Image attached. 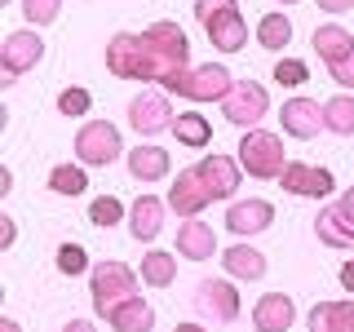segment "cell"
Instances as JSON below:
<instances>
[{"label": "cell", "instance_id": "e0dca14e", "mask_svg": "<svg viewBox=\"0 0 354 332\" xmlns=\"http://www.w3.org/2000/svg\"><path fill=\"white\" fill-rule=\"evenodd\" d=\"M297 324V306L288 293H266L257 306H252V328L257 332H288Z\"/></svg>", "mask_w": 354, "mask_h": 332}, {"label": "cell", "instance_id": "d590c367", "mask_svg": "<svg viewBox=\"0 0 354 332\" xmlns=\"http://www.w3.org/2000/svg\"><path fill=\"white\" fill-rule=\"evenodd\" d=\"M328 71H332V80H337L341 89H354V53H350V58H346V62H337V66H328Z\"/></svg>", "mask_w": 354, "mask_h": 332}, {"label": "cell", "instance_id": "6da1fadb", "mask_svg": "<svg viewBox=\"0 0 354 332\" xmlns=\"http://www.w3.org/2000/svg\"><path fill=\"white\" fill-rule=\"evenodd\" d=\"M106 71L120 75V80H164V62L160 53L151 49L147 31H120V36L106 40Z\"/></svg>", "mask_w": 354, "mask_h": 332}, {"label": "cell", "instance_id": "7c38bea8", "mask_svg": "<svg viewBox=\"0 0 354 332\" xmlns=\"http://www.w3.org/2000/svg\"><path fill=\"white\" fill-rule=\"evenodd\" d=\"M279 116H283V133L297 142H310V138H319V129H328L324 102H315V98H288L279 107Z\"/></svg>", "mask_w": 354, "mask_h": 332}, {"label": "cell", "instance_id": "30bf717a", "mask_svg": "<svg viewBox=\"0 0 354 332\" xmlns=\"http://www.w3.org/2000/svg\"><path fill=\"white\" fill-rule=\"evenodd\" d=\"M195 310H199V315H208V319H217V324H235V319H239V293H235V284H226V279H199Z\"/></svg>", "mask_w": 354, "mask_h": 332}, {"label": "cell", "instance_id": "8fae6325", "mask_svg": "<svg viewBox=\"0 0 354 332\" xmlns=\"http://www.w3.org/2000/svg\"><path fill=\"white\" fill-rule=\"evenodd\" d=\"M279 186L288 195H306V199H328L337 191V182H332L328 169H319V164H292V160H288V169L279 173Z\"/></svg>", "mask_w": 354, "mask_h": 332}, {"label": "cell", "instance_id": "5b68a950", "mask_svg": "<svg viewBox=\"0 0 354 332\" xmlns=\"http://www.w3.org/2000/svg\"><path fill=\"white\" fill-rule=\"evenodd\" d=\"M266 111H270V93H266V84H257V80H235L230 93L221 98V116L239 129H257L266 120Z\"/></svg>", "mask_w": 354, "mask_h": 332}, {"label": "cell", "instance_id": "484cf974", "mask_svg": "<svg viewBox=\"0 0 354 332\" xmlns=\"http://www.w3.org/2000/svg\"><path fill=\"white\" fill-rule=\"evenodd\" d=\"M173 138L182 142V147L199 151V147H208V142H213V124H208L199 111H182V116L173 120Z\"/></svg>", "mask_w": 354, "mask_h": 332}, {"label": "cell", "instance_id": "8992f818", "mask_svg": "<svg viewBox=\"0 0 354 332\" xmlns=\"http://www.w3.org/2000/svg\"><path fill=\"white\" fill-rule=\"evenodd\" d=\"M75 155L88 169H106V164L120 160V129L111 120H88V124L75 133Z\"/></svg>", "mask_w": 354, "mask_h": 332}, {"label": "cell", "instance_id": "5bb4252c", "mask_svg": "<svg viewBox=\"0 0 354 332\" xmlns=\"http://www.w3.org/2000/svg\"><path fill=\"white\" fill-rule=\"evenodd\" d=\"M204 31H208V40H213V49H221V53H239L243 40H248V22H243L239 5L217 9L213 18H204Z\"/></svg>", "mask_w": 354, "mask_h": 332}, {"label": "cell", "instance_id": "d6986e66", "mask_svg": "<svg viewBox=\"0 0 354 332\" xmlns=\"http://www.w3.org/2000/svg\"><path fill=\"white\" fill-rule=\"evenodd\" d=\"M213 248H217V235H213V230H208L204 221L186 217L182 230H177V257H186V261H208V257H213Z\"/></svg>", "mask_w": 354, "mask_h": 332}, {"label": "cell", "instance_id": "ab89813d", "mask_svg": "<svg viewBox=\"0 0 354 332\" xmlns=\"http://www.w3.org/2000/svg\"><path fill=\"white\" fill-rule=\"evenodd\" d=\"M341 288H346V293H354V261L341 266Z\"/></svg>", "mask_w": 354, "mask_h": 332}, {"label": "cell", "instance_id": "b9f144b4", "mask_svg": "<svg viewBox=\"0 0 354 332\" xmlns=\"http://www.w3.org/2000/svg\"><path fill=\"white\" fill-rule=\"evenodd\" d=\"M0 332H22V328H18V319H0Z\"/></svg>", "mask_w": 354, "mask_h": 332}, {"label": "cell", "instance_id": "cb8c5ba5", "mask_svg": "<svg viewBox=\"0 0 354 332\" xmlns=\"http://www.w3.org/2000/svg\"><path fill=\"white\" fill-rule=\"evenodd\" d=\"M106 324H111V332H151L155 328V306L142 302V297H133V302H124Z\"/></svg>", "mask_w": 354, "mask_h": 332}, {"label": "cell", "instance_id": "7402d4cb", "mask_svg": "<svg viewBox=\"0 0 354 332\" xmlns=\"http://www.w3.org/2000/svg\"><path fill=\"white\" fill-rule=\"evenodd\" d=\"M221 266H226L230 279H243V284H257L266 275V257L248 243H235V248H221Z\"/></svg>", "mask_w": 354, "mask_h": 332}, {"label": "cell", "instance_id": "836d02e7", "mask_svg": "<svg viewBox=\"0 0 354 332\" xmlns=\"http://www.w3.org/2000/svg\"><path fill=\"white\" fill-rule=\"evenodd\" d=\"M88 102H93L88 89H62V93H58V111H62V116H84Z\"/></svg>", "mask_w": 354, "mask_h": 332}, {"label": "cell", "instance_id": "277c9868", "mask_svg": "<svg viewBox=\"0 0 354 332\" xmlns=\"http://www.w3.org/2000/svg\"><path fill=\"white\" fill-rule=\"evenodd\" d=\"M239 164L248 177H261V182H279V173L288 169L283 160V138L266 129H243L239 138Z\"/></svg>", "mask_w": 354, "mask_h": 332}, {"label": "cell", "instance_id": "7bdbcfd3", "mask_svg": "<svg viewBox=\"0 0 354 332\" xmlns=\"http://www.w3.org/2000/svg\"><path fill=\"white\" fill-rule=\"evenodd\" d=\"M177 332H204L199 324H177Z\"/></svg>", "mask_w": 354, "mask_h": 332}, {"label": "cell", "instance_id": "f6af8a7d", "mask_svg": "<svg viewBox=\"0 0 354 332\" xmlns=\"http://www.w3.org/2000/svg\"><path fill=\"white\" fill-rule=\"evenodd\" d=\"M0 5H5V0H0Z\"/></svg>", "mask_w": 354, "mask_h": 332}, {"label": "cell", "instance_id": "9a60e30c", "mask_svg": "<svg viewBox=\"0 0 354 332\" xmlns=\"http://www.w3.org/2000/svg\"><path fill=\"white\" fill-rule=\"evenodd\" d=\"M270 221H274V208L266 204V199H235V204L226 208V230L239 235V239L270 230Z\"/></svg>", "mask_w": 354, "mask_h": 332}, {"label": "cell", "instance_id": "4fadbf2b", "mask_svg": "<svg viewBox=\"0 0 354 332\" xmlns=\"http://www.w3.org/2000/svg\"><path fill=\"white\" fill-rule=\"evenodd\" d=\"M213 204V191L204 186V177H199V169H182L173 177V191H169V208L177 217H195L204 213V208Z\"/></svg>", "mask_w": 354, "mask_h": 332}, {"label": "cell", "instance_id": "1f68e13d", "mask_svg": "<svg viewBox=\"0 0 354 332\" xmlns=\"http://www.w3.org/2000/svg\"><path fill=\"white\" fill-rule=\"evenodd\" d=\"M22 14H27L31 27H49L62 14V0H22Z\"/></svg>", "mask_w": 354, "mask_h": 332}, {"label": "cell", "instance_id": "52a82bcc", "mask_svg": "<svg viewBox=\"0 0 354 332\" xmlns=\"http://www.w3.org/2000/svg\"><path fill=\"white\" fill-rule=\"evenodd\" d=\"M40 58H44V40L36 31H9L5 44H0V66H5L0 84H14L22 71H36Z\"/></svg>", "mask_w": 354, "mask_h": 332}, {"label": "cell", "instance_id": "7a4b0ae2", "mask_svg": "<svg viewBox=\"0 0 354 332\" xmlns=\"http://www.w3.org/2000/svg\"><path fill=\"white\" fill-rule=\"evenodd\" d=\"M230 71L221 62H199V66H186V71H169L160 80L164 93H182L191 102H221L230 93Z\"/></svg>", "mask_w": 354, "mask_h": 332}, {"label": "cell", "instance_id": "3957f363", "mask_svg": "<svg viewBox=\"0 0 354 332\" xmlns=\"http://www.w3.org/2000/svg\"><path fill=\"white\" fill-rule=\"evenodd\" d=\"M88 293H93V310L97 319H111L124 302L138 297V275L124 261H97L88 270Z\"/></svg>", "mask_w": 354, "mask_h": 332}, {"label": "cell", "instance_id": "f1b7e54d", "mask_svg": "<svg viewBox=\"0 0 354 332\" xmlns=\"http://www.w3.org/2000/svg\"><path fill=\"white\" fill-rule=\"evenodd\" d=\"M288 40H292V22H288L283 14H266V18L257 22V44H261V49L279 53Z\"/></svg>", "mask_w": 354, "mask_h": 332}, {"label": "cell", "instance_id": "60d3db41", "mask_svg": "<svg viewBox=\"0 0 354 332\" xmlns=\"http://www.w3.org/2000/svg\"><path fill=\"white\" fill-rule=\"evenodd\" d=\"M62 332H97L93 324H88V319H66V328Z\"/></svg>", "mask_w": 354, "mask_h": 332}, {"label": "cell", "instance_id": "83f0119b", "mask_svg": "<svg viewBox=\"0 0 354 332\" xmlns=\"http://www.w3.org/2000/svg\"><path fill=\"white\" fill-rule=\"evenodd\" d=\"M324 124L337 133V138H350L354 133V98L350 93H337L324 102Z\"/></svg>", "mask_w": 354, "mask_h": 332}, {"label": "cell", "instance_id": "603a6c76", "mask_svg": "<svg viewBox=\"0 0 354 332\" xmlns=\"http://www.w3.org/2000/svg\"><path fill=\"white\" fill-rule=\"evenodd\" d=\"M129 173L138 177V182H160V177H169V151L151 147V142L133 147L129 151Z\"/></svg>", "mask_w": 354, "mask_h": 332}, {"label": "cell", "instance_id": "ba28073f", "mask_svg": "<svg viewBox=\"0 0 354 332\" xmlns=\"http://www.w3.org/2000/svg\"><path fill=\"white\" fill-rule=\"evenodd\" d=\"M173 107H169V93L164 89H147V93H138L129 102V124L142 133V138H155V133L173 129Z\"/></svg>", "mask_w": 354, "mask_h": 332}, {"label": "cell", "instance_id": "f35d334b", "mask_svg": "<svg viewBox=\"0 0 354 332\" xmlns=\"http://www.w3.org/2000/svg\"><path fill=\"white\" fill-rule=\"evenodd\" d=\"M319 9H328V14H350L354 0H319Z\"/></svg>", "mask_w": 354, "mask_h": 332}, {"label": "cell", "instance_id": "8d00e7d4", "mask_svg": "<svg viewBox=\"0 0 354 332\" xmlns=\"http://www.w3.org/2000/svg\"><path fill=\"white\" fill-rule=\"evenodd\" d=\"M230 5H235V0H195V18L204 22V18H213L217 9H230Z\"/></svg>", "mask_w": 354, "mask_h": 332}, {"label": "cell", "instance_id": "d4e9b609", "mask_svg": "<svg viewBox=\"0 0 354 332\" xmlns=\"http://www.w3.org/2000/svg\"><path fill=\"white\" fill-rule=\"evenodd\" d=\"M315 235L328 243V248H354V226L346 217H341V208L332 204V208H324V213L315 217Z\"/></svg>", "mask_w": 354, "mask_h": 332}, {"label": "cell", "instance_id": "f546056e", "mask_svg": "<svg viewBox=\"0 0 354 332\" xmlns=\"http://www.w3.org/2000/svg\"><path fill=\"white\" fill-rule=\"evenodd\" d=\"M84 186H88V177L80 164H53L49 169V191L53 195H84Z\"/></svg>", "mask_w": 354, "mask_h": 332}, {"label": "cell", "instance_id": "4316f807", "mask_svg": "<svg viewBox=\"0 0 354 332\" xmlns=\"http://www.w3.org/2000/svg\"><path fill=\"white\" fill-rule=\"evenodd\" d=\"M177 279V257L169 248H151L147 257H142V284L151 288H169Z\"/></svg>", "mask_w": 354, "mask_h": 332}, {"label": "cell", "instance_id": "ac0fdd59", "mask_svg": "<svg viewBox=\"0 0 354 332\" xmlns=\"http://www.w3.org/2000/svg\"><path fill=\"white\" fill-rule=\"evenodd\" d=\"M164 208H169V199H155V195H138L129 208V230L138 243H151L155 235L164 230Z\"/></svg>", "mask_w": 354, "mask_h": 332}, {"label": "cell", "instance_id": "ee69618b", "mask_svg": "<svg viewBox=\"0 0 354 332\" xmlns=\"http://www.w3.org/2000/svg\"><path fill=\"white\" fill-rule=\"evenodd\" d=\"M279 5H301V0H279Z\"/></svg>", "mask_w": 354, "mask_h": 332}, {"label": "cell", "instance_id": "e575fe53", "mask_svg": "<svg viewBox=\"0 0 354 332\" xmlns=\"http://www.w3.org/2000/svg\"><path fill=\"white\" fill-rule=\"evenodd\" d=\"M306 62H297V58H283L279 66H274V80L279 84H306Z\"/></svg>", "mask_w": 354, "mask_h": 332}, {"label": "cell", "instance_id": "9c48e42d", "mask_svg": "<svg viewBox=\"0 0 354 332\" xmlns=\"http://www.w3.org/2000/svg\"><path fill=\"white\" fill-rule=\"evenodd\" d=\"M147 40H151V49L160 53L164 75L191 66V40H186V31L177 27V22H155V27H147Z\"/></svg>", "mask_w": 354, "mask_h": 332}, {"label": "cell", "instance_id": "4dcf8cb0", "mask_svg": "<svg viewBox=\"0 0 354 332\" xmlns=\"http://www.w3.org/2000/svg\"><path fill=\"white\" fill-rule=\"evenodd\" d=\"M120 217H124V204H120L115 195H97L93 204H88V221H93V226H115Z\"/></svg>", "mask_w": 354, "mask_h": 332}, {"label": "cell", "instance_id": "2e32d148", "mask_svg": "<svg viewBox=\"0 0 354 332\" xmlns=\"http://www.w3.org/2000/svg\"><path fill=\"white\" fill-rule=\"evenodd\" d=\"M199 177H204V186L213 191V199H230L239 191V173H243V164L239 160H230V155H204V160L195 164Z\"/></svg>", "mask_w": 354, "mask_h": 332}, {"label": "cell", "instance_id": "44dd1931", "mask_svg": "<svg viewBox=\"0 0 354 332\" xmlns=\"http://www.w3.org/2000/svg\"><path fill=\"white\" fill-rule=\"evenodd\" d=\"M310 332H354V302H319L306 315Z\"/></svg>", "mask_w": 354, "mask_h": 332}, {"label": "cell", "instance_id": "ffe728a7", "mask_svg": "<svg viewBox=\"0 0 354 332\" xmlns=\"http://www.w3.org/2000/svg\"><path fill=\"white\" fill-rule=\"evenodd\" d=\"M315 53L324 58L328 66H337V62H346L350 53H354V36L346 27H337V22H324V27H315Z\"/></svg>", "mask_w": 354, "mask_h": 332}, {"label": "cell", "instance_id": "d6a6232c", "mask_svg": "<svg viewBox=\"0 0 354 332\" xmlns=\"http://www.w3.org/2000/svg\"><path fill=\"white\" fill-rule=\"evenodd\" d=\"M53 261H58V270H62V275L93 270V266H88V252L80 248V243H62V248H58V257H53Z\"/></svg>", "mask_w": 354, "mask_h": 332}, {"label": "cell", "instance_id": "74e56055", "mask_svg": "<svg viewBox=\"0 0 354 332\" xmlns=\"http://www.w3.org/2000/svg\"><path fill=\"white\" fill-rule=\"evenodd\" d=\"M337 208H341V217H346L350 226H354V186H350V191H346V195L337 199Z\"/></svg>", "mask_w": 354, "mask_h": 332}]
</instances>
